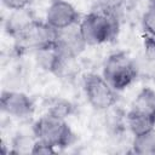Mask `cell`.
I'll use <instances>...</instances> for the list:
<instances>
[{
  "label": "cell",
  "instance_id": "obj_6",
  "mask_svg": "<svg viewBox=\"0 0 155 155\" xmlns=\"http://www.w3.org/2000/svg\"><path fill=\"white\" fill-rule=\"evenodd\" d=\"M1 110L16 119H28L35 111L34 101L25 93L18 91H4L0 97Z\"/></svg>",
  "mask_w": 155,
  "mask_h": 155
},
{
  "label": "cell",
  "instance_id": "obj_10",
  "mask_svg": "<svg viewBox=\"0 0 155 155\" xmlns=\"http://www.w3.org/2000/svg\"><path fill=\"white\" fill-rule=\"evenodd\" d=\"M126 122L133 136L155 128V117L136 109H131L126 115Z\"/></svg>",
  "mask_w": 155,
  "mask_h": 155
},
{
  "label": "cell",
  "instance_id": "obj_2",
  "mask_svg": "<svg viewBox=\"0 0 155 155\" xmlns=\"http://www.w3.org/2000/svg\"><path fill=\"white\" fill-rule=\"evenodd\" d=\"M33 134L36 139L42 140L56 149L70 147L76 140V136L64 119L45 114L33 125Z\"/></svg>",
  "mask_w": 155,
  "mask_h": 155
},
{
  "label": "cell",
  "instance_id": "obj_4",
  "mask_svg": "<svg viewBox=\"0 0 155 155\" xmlns=\"http://www.w3.org/2000/svg\"><path fill=\"white\" fill-rule=\"evenodd\" d=\"M57 33L58 30L52 28L46 21L41 22L34 19L15 39L19 50H30L36 52L40 50L53 47L56 44Z\"/></svg>",
  "mask_w": 155,
  "mask_h": 155
},
{
  "label": "cell",
  "instance_id": "obj_7",
  "mask_svg": "<svg viewBox=\"0 0 155 155\" xmlns=\"http://www.w3.org/2000/svg\"><path fill=\"white\" fill-rule=\"evenodd\" d=\"M45 21L54 29L61 30L80 23V13L65 0H52L46 11Z\"/></svg>",
  "mask_w": 155,
  "mask_h": 155
},
{
  "label": "cell",
  "instance_id": "obj_9",
  "mask_svg": "<svg viewBox=\"0 0 155 155\" xmlns=\"http://www.w3.org/2000/svg\"><path fill=\"white\" fill-rule=\"evenodd\" d=\"M33 13L28 8H22V10H15L12 13L8 16L6 23H5V30L8 35L12 38H17L28 24H30L34 21Z\"/></svg>",
  "mask_w": 155,
  "mask_h": 155
},
{
  "label": "cell",
  "instance_id": "obj_3",
  "mask_svg": "<svg viewBox=\"0 0 155 155\" xmlns=\"http://www.w3.org/2000/svg\"><path fill=\"white\" fill-rule=\"evenodd\" d=\"M102 75L115 91H122L137 79L138 69L133 59L121 51L107 58Z\"/></svg>",
  "mask_w": 155,
  "mask_h": 155
},
{
  "label": "cell",
  "instance_id": "obj_14",
  "mask_svg": "<svg viewBox=\"0 0 155 155\" xmlns=\"http://www.w3.org/2000/svg\"><path fill=\"white\" fill-rule=\"evenodd\" d=\"M142 27L147 35L155 36V6L149 5L142 17Z\"/></svg>",
  "mask_w": 155,
  "mask_h": 155
},
{
  "label": "cell",
  "instance_id": "obj_13",
  "mask_svg": "<svg viewBox=\"0 0 155 155\" xmlns=\"http://www.w3.org/2000/svg\"><path fill=\"white\" fill-rule=\"evenodd\" d=\"M132 108L155 117V91L150 87L142 88L133 101Z\"/></svg>",
  "mask_w": 155,
  "mask_h": 155
},
{
  "label": "cell",
  "instance_id": "obj_17",
  "mask_svg": "<svg viewBox=\"0 0 155 155\" xmlns=\"http://www.w3.org/2000/svg\"><path fill=\"white\" fill-rule=\"evenodd\" d=\"M31 0H2L4 5L11 10V11H15V10H22V8H27L28 5L30 4Z\"/></svg>",
  "mask_w": 155,
  "mask_h": 155
},
{
  "label": "cell",
  "instance_id": "obj_8",
  "mask_svg": "<svg viewBox=\"0 0 155 155\" xmlns=\"http://www.w3.org/2000/svg\"><path fill=\"white\" fill-rule=\"evenodd\" d=\"M86 46L87 45L81 35L79 24L58 30L54 47L64 58L74 61L82 53Z\"/></svg>",
  "mask_w": 155,
  "mask_h": 155
},
{
  "label": "cell",
  "instance_id": "obj_16",
  "mask_svg": "<svg viewBox=\"0 0 155 155\" xmlns=\"http://www.w3.org/2000/svg\"><path fill=\"white\" fill-rule=\"evenodd\" d=\"M57 150L54 147L42 142V140H39L36 139L33 148H31V151L30 154H40V155H51V154H56Z\"/></svg>",
  "mask_w": 155,
  "mask_h": 155
},
{
  "label": "cell",
  "instance_id": "obj_18",
  "mask_svg": "<svg viewBox=\"0 0 155 155\" xmlns=\"http://www.w3.org/2000/svg\"><path fill=\"white\" fill-rule=\"evenodd\" d=\"M97 1L99 5V8L110 10V11H117L122 4V0H97Z\"/></svg>",
  "mask_w": 155,
  "mask_h": 155
},
{
  "label": "cell",
  "instance_id": "obj_11",
  "mask_svg": "<svg viewBox=\"0 0 155 155\" xmlns=\"http://www.w3.org/2000/svg\"><path fill=\"white\" fill-rule=\"evenodd\" d=\"M132 153L137 155H155V128L133 136Z\"/></svg>",
  "mask_w": 155,
  "mask_h": 155
},
{
  "label": "cell",
  "instance_id": "obj_12",
  "mask_svg": "<svg viewBox=\"0 0 155 155\" xmlns=\"http://www.w3.org/2000/svg\"><path fill=\"white\" fill-rule=\"evenodd\" d=\"M45 109H46V114L65 120L68 116H70L74 113L75 107L68 99H64L61 97H52L46 101Z\"/></svg>",
  "mask_w": 155,
  "mask_h": 155
},
{
  "label": "cell",
  "instance_id": "obj_5",
  "mask_svg": "<svg viewBox=\"0 0 155 155\" xmlns=\"http://www.w3.org/2000/svg\"><path fill=\"white\" fill-rule=\"evenodd\" d=\"M84 92L90 105L96 110H107L117 101V91L96 73L86 74L84 78Z\"/></svg>",
  "mask_w": 155,
  "mask_h": 155
},
{
  "label": "cell",
  "instance_id": "obj_1",
  "mask_svg": "<svg viewBox=\"0 0 155 155\" xmlns=\"http://www.w3.org/2000/svg\"><path fill=\"white\" fill-rule=\"evenodd\" d=\"M79 28L86 45L94 46L116 39L120 23L116 11L99 8L87 13L80 21Z\"/></svg>",
  "mask_w": 155,
  "mask_h": 155
},
{
  "label": "cell",
  "instance_id": "obj_15",
  "mask_svg": "<svg viewBox=\"0 0 155 155\" xmlns=\"http://www.w3.org/2000/svg\"><path fill=\"white\" fill-rule=\"evenodd\" d=\"M35 140H36V138L30 140L29 137H27V136H19L18 138H16L13 140V153H17V154H23L27 151L30 153Z\"/></svg>",
  "mask_w": 155,
  "mask_h": 155
}]
</instances>
